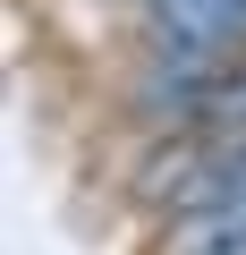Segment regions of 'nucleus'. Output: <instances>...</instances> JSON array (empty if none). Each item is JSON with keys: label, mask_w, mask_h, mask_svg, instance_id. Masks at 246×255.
I'll use <instances>...</instances> for the list:
<instances>
[{"label": "nucleus", "mask_w": 246, "mask_h": 255, "mask_svg": "<svg viewBox=\"0 0 246 255\" xmlns=\"http://www.w3.org/2000/svg\"><path fill=\"white\" fill-rule=\"evenodd\" d=\"M145 26H153V60H238L246 43V0H145Z\"/></svg>", "instance_id": "obj_1"}, {"label": "nucleus", "mask_w": 246, "mask_h": 255, "mask_svg": "<svg viewBox=\"0 0 246 255\" xmlns=\"http://www.w3.org/2000/svg\"><path fill=\"white\" fill-rule=\"evenodd\" d=\"M162 255H246V204L238 196H212V204H187L162 221Z\"/></svg>", "instance_id": "obj_2"}, {"label": "nucleus", "mask_w": 246, "mask_h": 255, "mask_svg": "<svg viewBox=\"0 0 246 255\" xmlns=\"http://www.w3.org/2000/svg\"><path fill=\"white\" fill-rule=\"evenodd\" d=\"M187 128H212V136L246 145V60H229V68L204 85V102H195V119H187Z\"/></svg>", "instance_id": "obj_3"}]
</instances>
